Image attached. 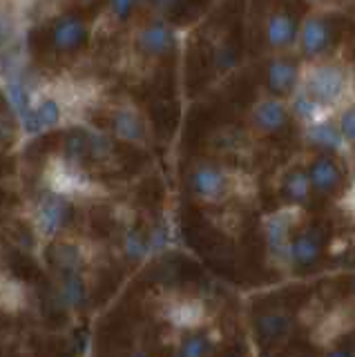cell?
Masks as SVG:
<instances>
[{"mask_svg": "<svg viewBox=\"0 0 355 357\" xmlns=\"http://www.w3.org/2000/svg\"><path fill=\"white\" fill-rule=\"evenodd\" d=\"M139 0H109V16L116 22H128L137 9Z\"/></svg>", "mask_w": 355, "mask_h": 357, "instance_id": "cell-23", "label": "cell"}, {"mask_svg": "<svg viewBox=\"0 0 355 357\" xmlns=\"http://www.w3.org/2000/svg\"><path fill=\"white\" fill-rule=\"evenodd\" d=\"M349 89V76L338 65H315L306 74H302L299 92L315 100L326 112L335 107Z\"/></svg>", "mask_w": 355, "mask_h": 357, "instance_id": "cell-1", "label": "cell"}, {"mask_svg": "<svg viewBox=\"0 0 355 357\" xmlns=\"http://www.w3.org/2000/svg\"><path fill=\"white\" fill-rule=\"evenodd\" d=\"M163 317L168 319L172 326L179 328H195L206 319V310L197 299L190 297H176L163 306Z\"/></svg>", "mask_w": 355, "mask_h": 357, "instance_id": "cell-16", "label": "cell"}, {"mask_svg": "<svg viewBox=\"0 0 355 357\" xmlns=\"http://www.w3.org/2000/svg\"><path fill=\"white\" fill-rule=\"evenodd\" d=\"M291 107L286 105L284 98H262L259 103H255L252 107V128L257 130L259 134H266V137H273V134H280L288 128L291 123Z\"/></svg>", "mask_w": 355, "mask_h": 357, "instance_id": "cell-10", "label": "cell"}, {"mask_svg": "<svg viewBox=\"0 0 355 357\" xmlns=\"http://www.w3.org/2000/svg\"><path fill=\"white\" fill-rule=\"evenodd\" d=\"M90 38V27L87 22L76 14H63L52 22L47 29V43L50 50H54L59 56H70L85 47Z\"/></svg>", "mask_w": 355, "mask_h": 357, "instance_id": "cell-5", "label": "cell"}, {"mask_svg": "<svg viewBox=\"0 0 355 357\" xmlns=\"http://www.w3.org/2000/svg\"><path fill=\"white\" fill-rule=\"evenodd\" d=\"M308 178L317 195H333L342 185V170L340 163L328 154H319L308 163Z\"/></svg>", "mask_w": 355, "mask_h": 357, "instance_id": "cell-15", "label": "cell"}, {"mask_svg": "<svg viewBox=\"0 0 355 357\" xmlns=\"http://www.w3.org/2000/svg\"><path fill=\"white\" fill-rule=\"evenodd\" d=\"M121 250H123V257H126L128 261H132V264L143 261L148 255H152L148 234L137 230V228H132V230H128L123 234V241H121Z\"/></svg>", "mask_w": 355, "mask_h": 357, "instance_id": "cell-21", "label": "cell"}, {"mask_svg": "<svg viewBox=\"0 0 355 357\" xmlns=\"http://www.w3.org/2000/svg\"><path fill=\"white\" fill-rule=\"evenodd\" d=\"M310 192H313V185H310L308 170L293 167V170H288L284 174V178H282V197L286 199V206L302 208L310 199Z\"/></svg>", "mask_w": 355, "mask_h": 357, "instance_id": "cell-20", "label": "cell"}, {"mask_svg": "<svg viewBox=\"0 0 355 357\" xmlns=\"http://www.w3.org/2000/svg\"><path fill=\"white\" fill-rule=\"evenodd\" d=\"M56 299L63 308H83L87 301V284L81 273H61L56 277Z\"/></svg>", "mask_w": 355, "mask_h": 357, "instance_id": "cell-19", "label": "cell"}, {"mask_svg": "<svg viewBox=\"0 0 355 357\" xmlns=\"http://www.w3.org/2000/svg\"><path fill=\"white\" fill-rule=\"evenodd\" d=\"M293 328V319L286 310H264L255 319V333L262 342H280Z\"/></svg>", "mask_w": 355, "mask_h": 357, "instance_id": "cell-18", "label": "cell"}, {"mask_svg": "<svg viewBox=\"0 0 355 357\" xmlns=\"http://www.w3.org/2000/svg\"><path fill=\"white\" fill-rule=\"evenodd\" d=\"M326 357H353L347 349H333L326 353Z\"/></svg>", "mask_w": 355, "mask_h": 357, "instance_id": "cell-26", "label": "cell"}, {"mask_svg": "<svg viewBox=\"0 0 355 357\" xmlns=\"http://www.w3.org/2000/svg\"><path fill=\"white\" fill-rule=\"evenodd\" d=\"M210 351H213V337H210L208 333L192 331L190 335H186L181 340L174 357H208Z\"/></svg>", "mask_w": 355, "mask_h": 357, "instance_id": "cell-22", "label": "cell"}, {"mask_svg": "<svg viewBox=\"0 0 355 357\" xmlns=\"http://www.w3.org/2000/svg\"><path fill=\"white\" fill-rule=\"evenodd\" d=\"M50 261L56 275L61 273H83L87 266V250L81 241L76 239H56L52 241Z\"/></svg>", "mask_w": 355, "mask_h": 357, "instance_id": "cell-13", "label": "cell"}, {"mask_svg": "<svg viewBox=\"0 0 355 357\" xmlns=\"http://www.w3.org/2000/svg\"><path fill=\"white\" fill-rule=\"evenodd\" d=\"M299 27L302 25L295 20L293 11H288L286 7H277L264 18V40L271 50H291L299 40Z\"/></svg>", "mask_w": 355, "mask_h": 357, "instance_id": "cell-9", "label": "cell"}, {"mask_svg": "<svg viewBox=\"0 0 355 357\" xmlns=\"http://www.w3.org/2000/svg\"><path fill=\"white\" fill-rule=\"evenodd\" d=\"M306 141L322 152H340L347 145L340 123L331 119H322L313 126H306Z\"/></svg>", "mask_w": 355, "mask_h": 357, "instance_id": "cell-17", "label": "cell"}, {"mask_svg": "<svg viewBox=\"0 0 355 357\" xmlns=\"http://www.w3.org/2000/svg\"><path fill=\"white\" fill-rule=\"evenodd\" d=\"M81 3H87V5H92V3H98V0H81Z\"/></svg>", "mask_w": 355, "mask_h": 357, "instance_id": "cell-29", "label": "cell"}, {"mask_svg": "<svg viewBox=\"0 0 355 357\" xmlns=\"http://www.w3.org/2000/svg\"><path fill=\"white\" fill-rule=\"evenodd\" d=\"M353 293H355V277H353Z\"/></svg>", "mask_w": 355, "mask_h": 357, "instance_id": "cell-30", "label": "cell"}, {"mask_svg": "<svg viewBox=\"0 0 355 357\" xmlns=\"http://www.w3.org/2000/svg\"><path fill=\"white\" fill-rule=\"evenodd\" d=\"M47 183L50 190L63 197H76V195H87L92 188L90 176L85 174L83 165L70 163L68 159H54L47 165Z\"/></svg>", "mask_w": 355, "mask_h": 357, "instance_id": "cell-7", "label": "cell"}, {"mask_svg": "<svg viewBox=\"0 0 355 357\" xmlns=\"http://www.w3.org/2000/svg\"><path fill=\"white\" fill-rule=\"evenodd\" d=\"M224 357H246V355H241V353H230V355H224Z\"/></svg>", "mask_w": 355, "mask_h": 357, "instance_id": "cell-27", "label": "cell"}, {"mask_svg": "<svg viewBox=\"0 0 355 357\" xmlns=\"http://www.w3.org/2000/svg\"><path fill=\"white\" fill-rule=\"evenodd\" d=\"M299 52L306 59H319L335 45V25L326 16H308L299 27Z\"/></svg>", "mask_w": 355, "mask_h": 357, "instance_id": "cell-8", "label": "cell"}, {"mask_svg": "<svg viewBox=\"0 0 355 357\" xmlns=\"http://www.w3.org/2000/svg\"><path fill=\"white\" fill-rule=\"evenodd\" d=\"M338 123H340V130L344 134V141L355 145V105H349L347 109H344L338 119Z\"/></svg>", "mask_w": 355, "mask_h": 357, "instance_id": "cell-24", "label": "cell"}, {"mask_svg": "<svg viewBox=\"0 0 355 357\" xmlns=\"http://www.w3.org/2000/svg\"><path fill=\"white\" fill-rule=\"evenodd\" d=\"M266 87L275 98L295 96L299 85H302V70L295 56L291 54H277L266 63Z\"/></svg>", "mask_w": 355, "mask_h": 357, "instance_id": "cell-6", "label": "cell"}, {"mask_svg": "<svg viewBox=\"0 0 355 357\" xmlns=\"http://www.w3.org/2000/svg\"><path fill=\"white\" fill-rule=\"evenodd\" d=\"M322 257V239L315 228H306L297 232L291 245H288L286 266L291 268H310L319 261Z\"/></svg>", "mask_w": 355, "mask_h": 357, "instance_id": "cell-14", "label": "cell"}, {"mask_svg": "<svg viewBox=\"0 0 355 357\" xmlns=\"http://www.w3.org/2000/svg\"><path fill=\"white\" fill-rule=\"evenodd\" d=\"M186 183L190 195L204 204H219L235 192V176L226 167L215 163H197L190 167L186 176Z\"/></svg>", "mask_w": 355, "mask_h": 357, "instance_id": "cell-2", "label": "cell"}, {"mask_svg": "<svg viewBox=\"0 0 355 357\" xmlns=\"http://www.w3.org/2000/svg\"><path fill=\"white\" fill-rule=\"evenodd\" d=\"M148 239H150V248H152V252L165 250V245L170 243V232H168V226H157L152 232H148Z\"/></svg>", "mask_w": 355, "mask_h": 357, "instance_id": "cell-25", "label": "cell"}, {"mask_svg": "<svg viewBox=\"0 0 355 357\" xmlns=\"http://www.w3.org/2000/svg\"><path fill=\"white\" fill-rule=\"evenodd\" d=\"M137 47L148 59H163L174 50V31L165 22H148L137 36Z\"/></svg>", "mask_w": 355, "mask_h": 357, "instance_id": "cell-12", "label": "cell"}, {"mask_svg": "<svg viewBox=\"0 0 355 357\" xmlns=\"http://www.w3.org/2000/svg\"><path fill=\"white\" fill-rule=\"evenodd\" d=\"M109 130H112V134L119 141L130 145H143L148 141L146 123H143L139 109L130 105H121L112 112V116H109Z\"/></svg>", "mask_w": 355, "mask_h": 357, "instance_id": "cell-11", "label": "cell"}, {"mask_svg": "<svg viewBox=\"0 0 355 357\" xmlns=\"http://www.w3.org/2000/svg\"><path fill=\"white\" fill-rule=\"evenodd\" d=\"M302 210L297 206H284L273 215L264 219V237H266V248L273 259H280L286 266V257H288V245H291L295 237V228Z\"/></svg>", "mask_w": 355, "mask_h": 357, "instance_id": "cell-4", "label": "cell"}, {"mask_svg": "<svg viewBox=\"0 0 355 357\" xmlns=\"http://www.w3.org/2000/svg\"><path fill=\"white\" fill-rule=\"evenodd\" d=\"M130 357H148V355L146 353H132Z\"/></svg>", "mask_w": 355, "mask_h": 357, "instance_id": "cell-28", "label": "cell"}, {"mask_svg": "<svg viewBox=\"0 0 355 357\" xmlns=\"http://www.w3.org/2000/svg\"><path fill=\"white\" fill-rule=\"evenodd\" d=\"M72 217V204L68 197L56 192H45L34 206V228L43 239L56 241L61 232L70 223Z\"/></svg>", "mask_w": 355, "mask_h": 357, "instance_id": "cell-3", "label": "cell"}]
</instances>
